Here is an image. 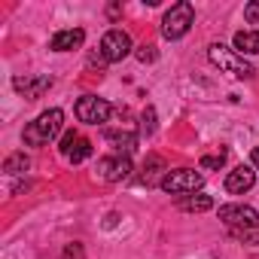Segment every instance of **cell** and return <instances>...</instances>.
<instances>
[{"mask_svg": "<svg viewBox=\"0 0 259 259\" xmlns=\"http://www.w3.org/2000/svg\"><path fill=\"white\" fill-rule=\"evenodd\" d=\"M207 58H210V64H217L223 73H232L235 79H253V76H256V67H253L247 58H241L235 49L223 46V43H210V46H207Z\"/></svg>", "mask_w": 259, "mask_h": 259, "instance_id": "2", "label": "cell"}, {"mask_svg": "<svg viewBox=\"0 0 259 259\" xmlns=\"http://www.w3.org/2000/svg\"><path fill=\"white\" fill-rule=\"evenodd\" d=\"M165 174H168L165 159H162V156H156V153H150V156H147V162H144V171H141L138 183H144V186H156V183H159V186H162Z\"/></svg>", "mask_w": 259, "mask_h": 259, "instance_id": "13", "label": "cell"}, {"mask_svg": "<svg viewBox=\"0 0 259 259\" xmlns=\"http://www.w3.org/2000/svg\"><path fill=\"white\" fill-rule=\"evenodd\" d=\"M119 13H122V7H119V4H113V7H107V16H110V19H116Z\"/></svg>", "mask_w": 259, "mask_h": 259, "instance_id": "22", "label": "cell"}, {"mask_svg": "<svg viewBox=\"0 0 259 259\" xmlns=\"http://www.w3.org/2000/svg\"><path fill=\"white\" fill-rule=\"evenodd\" d=\"M98 177L104 180V183H122V180H128L132 177V159L128 156H107V159H101L98 162Z\"/></svg>", "mask_w": 259, "mask_h": 259, "instance_id": "8", "label": "cell"}, {"mask_svg": "<svg viewBox=\"0 0 259 259\" xmlns=\"http://www.w3.org/2000/svg\"><path fill=\"white\" fill-rule=\"evenodd\" d=\"M101 55H104V61L107 64H119L122 58H128L135 52V46H132V37H128L122 28H110L104 37H101V49H98Z\"/></svg>", "mask_w": 259, "mask_h": 259, "instance_id": "5", "label": "cell"}, {"mask_svg": "<svg viewBox=\"0 0 259 259\" xmlns=\"http://www.w3.org/2000/svg\"><path fill=\"white\" fill-rule=\"evenodd\" d=\"M61 156L70 162V165H79V162H85L89 156H92V141L89 138H82V135H76V132H67L64 138H61Z\"/></svg>", "mask_w": 259, "mask_h": 259, "instance_id": "9", "label": "cell"}, {"mask_svg": "<svg viewBox=\"0 0 259 259\" xmlns=\"http://www.w3.org/2000/svg\"><path fill=\"white\" fill-rule=\"evenodd\" d=\"M61 128H64V110L52 107V110L40 113L34 122L25 125V135L22 138H25L28 147H46L49 141H55L61 135Z\"/></svg>", "mask_w": 259, "mask_h": 259, "instance_id": "1", "label": "cell"}, {"mask_svg": "<svg viewBox=\"0 0 259 259\" xmlns=\"http://www.w3.org/2000/svg\"><path fill=\"white\" fill-rule=\"evenodd\" d=\"M85 43V31L82 28H64V31H55L52 40H49V49L52 52H73Z\"/></svg>", "mask_w": 259, "mask_h": 259, "instance_id": "12", "label": "cell"}, {"mask_svg": "<svg viewBox=\"0 0 259 259\" xmlns=\"http://www.w3.org/2000/svg\"><path fill=\"white\" fill-rule=\"evenodd\" d=\"M153 132H156V107H147V110L141 113V135L150 138Z\"/></svg>", "mask_w": 259, "mask_h": 259, "instance_id": "19", "label": "cell"}, {"mask_svg": "<svg viewBox=\"0 0 259 259\" xmlns=\"http://www.w3.org/2000/svg\"><path fill=\"white\" fill-rule=\"evenodd\" d=\"M104 141L116 150V156H132L138 150V135H132V132H113V128H107Z\"/></svg>", "mask_w": 259, "mask_h": 259, "instance_id": "14", "label": "cell"}, {"mask_svg": "<svg viewBox=\"0 0 259 259\" xmlns=\"http://www.w3.org/2000/svg\"><path fill=\"white\" fill-rule=\"evenodd\" d=\"M177 207L186 210V213H204V210L213 207V198L204 195V192H195V195H183V198L177 201Z\"/></svg>", "mask_w": 259, "mask_h": 259, "instance_id": "16", "label": "cell"}, {"mask_svg": "<svg viewBox=\"0 0 259 259\" xmlns=\"http://www.w3.org/2000/svg\"><path fill=\"white\" fill-rule=\"evenodd\" d=\"M195 25V7L189 4V0H180V4H174L165 19H162V37L165 40H183Z\"/></svg>", "mask_w": 259, "mask_h": 259, "instance_id": "3", "label": "cell"}, {"mask_svg": "<svg viewBox=\"0 0 259 259\" xmlns=\"http://www.w3.org/2000/svg\"><path fill=\"white\" fill-rule=\"evenodd\" d=\"M204 186V177L198 174V171H192V168H174V171H168L165 174V180H162V192H168V195H195L198 189Z\"/></svg>", "mask_w": 259, "mask_h": 259, "instance_id": "4", "label": "cell"}, {"mask_svg": "<svg viewBox=\"0 0 259 259\" xmlns=\"http://www.w3.org/2000/svg\"><path fill=\"white\" fill-rule=\"evenodd\" d=\"M13 89L19 92V95H25L28 101H37V98H43L49 89H52V76L49 73H34V76H16L13 79Z\"/></svg>", "mask_w": 259, "mask_h": 259, "instance_id": "11", "label": "cell"}, {"mask_svg": "<svg viewBox=\"0 0 259 259\" xmlns=\"http://www.w3.org/2000/svg\"><path fill=\"white\" fill-rule=\"evenodd\" d=\"M250 162H253V168L259 171V147H253V153H250Z\"/></svg>", "mask_w": 259, "mask_h": 259, "instance_id": "23", "label": "cell"}, {"mask_svg": "<svg viewBox=\"0 0 259 259\" xmlns=\"http://www.w3.org/2000/svg\"><path fill=\"white\" fill-rule=\"evenodd\" d=\"M116 220H119V217H116V213H110V217H107V223H104V226H107V229H113V226H116Z\"/></svg>", "mask_w": 259, "mask_h": 259, "instance_id": "24", "label": "cell"}, {"mask_svg": "<svg viewBox=\"0 0 259 259\" xmlns=\"http://www.w3.org/2000/svg\"><path fill=\"white\" fill-rule=\"evenodd\" d=\"M232 46H235V52H238L241 58L259 55V31H238L235 40H232Z\"/></svg>", "mask_w": 259, "mask_h": 259, "instance_id": "15", "label": "cell"}, {"mask_svg": "<svg viewBox=\"0 0 259 259\" xmlns=\"http://www.w3.org/2000/svg\"><path fill=\"white\" fill-rule=\"evenodd\" d=\"M217 217L229 229H259V210L250 204H220Z\"/></svg>", "mask_w": 259, "mask_h": 259, "instance_id": "7", "label": "cell"}, {"mask_svg": "<svg viewBox=\"0 0 259 259\" xmlns=\"http://www.w3.org/2000/svg\"><path fill=\"white\" fill-rule=\"evenodd\" d=\"M244 19H247L250 25H259V0H253V4L244 7Z\"/></svg>", "mask_w": 259, "mask_h": 259, "instance_id": "21", "label": "cell"}, {"mask_svg": "<svg viewBox=\"0 0 259 259\" xmlns=\"http://www.w3.org/2000/svg\"><path fill=\"white\" fill-rule=\"evenodd\" d=\"M135 58H138L141 64H153V61H156V46H147V43L138 46V49H135Z\"/></svg>", "mask_w": 259, "mask_h": 259, "instance_id": "20", "label": "cell"}, {"mask_svg": "<svg viewBox=\"0 0 259 259\" xmlns=\"http://www.w3.org/2000/svg\"><path fill=\"white\" fill-rule=\"evenodd\" d=\"M31 168V159L25 156V153H13V156H7V162H4V171L7 174H25Z\"/></svg>", "mask_w": 259, "mask_h": 259, "instance_id": "17", "label": "cell"}, {"mask_svg": "<svg viewBox=\"0 0 259 259\" xmlns=\"http://www.w3.org/2000/svg\"><path fill=\"white\" fill-rule=\"evenodd\" d=\"M223 186H226L229 195H244V192H250V189L256 186V168H253V165H238V168H232V171L226 174Z\"/></svg>", "mask_w": 259, "mask_h": 259, "instance_id": "10", "label": "cell"}, {"mask_svg": "<svg viewBox=\"0 0 259 259\" xmlns=\"http://www.w3.org/2000/svg\"><path fill=\"white\" fill-rule=\"evenodd\" d=\"M223 165H226V150L210 153V156H201V171H220Z\"/></svg>", "mask_w": 259, "mask_h": 259, "instance_id": "18", "label": "cell"}, {"mask_svg": "<svg viewBox=\"0 0 259 259\" xmlns=\"http://www.w3.org/2000/svg\"><path fill=\"white\" fill-rule=\"evenodd\" d=\"M73 113H76V119L85 122V125H104V122L110 119V113H113V104L104 101V98H95V95H82V98L76 101Z\"/></svg>", "mask_w": 259, "mask_h": 259, "instance_id": "6", "label": "cell"}]
</instances>
